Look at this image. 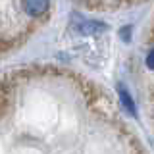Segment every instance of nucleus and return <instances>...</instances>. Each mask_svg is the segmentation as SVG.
I'll return each mask as SVG.
<instances>
[{"mask_svg":"<svg viewBox=\"0 0 154 154\" xmlns=\"http://www.w3.org/2000/svg\"><path fill=\"white\" fill-rule=\"evenodd\" d=\"M146 66L148 69H154V48H150V52L146 54Z\"/></svg>","mask_w":154,"mask_h":154,"instance_id":"nucleus-5","label":"nucleus"},{"mask_svg":"<svg viewBox=\"0 0 154 154\" xmlns=\"http://www.w3.org/2000/svg\"><path fill=\"white\" fill-rule=\"evenodd\" d=\"M118 94H119V102H122V106H123L125 112H127L129 116H137V106H135L131 94H129L127 87H125L123 83L118 85Z\"/></svg>","mask_w":154,"mask_h":154,"instance_id":"nucleus-3","label":"nucleus"},{"mask_svg":"<svg viewBox=\"0 0 154 154\" xmlns=\"http://www.w3.org/2000/svg\"><path fill=\"white\" fill-rule=\"evenodd\" d=\"M75 2H89V0H75Z\"/></svg>","mask_w":154,"mask_h":154,"instance_id":"nucleus-6","label":"nucleus"},{"mask_svg":"<svg viewBox=\"0 0 154 154\" xmlns=\"http://www.w3.org/2000/svg\"><path fill=\"white\" fill-rule=\"evenodd\" d=\"M119 35H122V38H123V41L125 42H127L129 41V38H131V27H123V29H119Z\"/></svg>","mask_w":154,"mask_h":154,"instance_id":"nucleus-4","label":"nucleus"},{"mask_svg":"<svg viewBox=\"0 0 154 154\" xmlns=\"http://www.w3.org/2000/svg\"><path fill=\"white\" fill-rule=\"evenodd\" d=\"M50 8V0H23V10L31 17H41L45 16Z\"/></svg>","mask_w":154,"mask_h":154,"instance_id":"nucleus-2","label":"nucleus"},{"mask_svg":"<svg viewBox=\"0 0 154 154\" xmlns=\"http://www.w3.org/2000/svg\"><path fill=\"white\" fill-rule=\"evenodd\" d=\"M71 27L77 35L91 37V35H102L104 31H108V25L96 19H87L81 14H71Z\"/></svg>","mask_w":154,"mask_h":154,"instance_id":"nucleus-1","label":"nucleus"}]
</instances>
